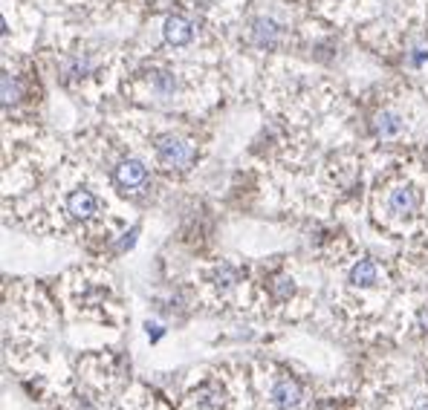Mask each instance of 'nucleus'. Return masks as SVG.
Instances as JSON below:
<instances>
[{
    "label": "nucleus",
    "mask_w": 428,
    "mask_h": 410,
    "mask_svg": "<svg viewBox=\"0 0 428 410\" xmlns=\"http://www.w3.org/2000/svg\"><path fill=\"white\" fill-rule=\"evenodd\" d=\"M154 153L165 171H188L197 159V151L188 142L177 139V136H156Z\"/></svg>",
    "instance_id": "nucleus-1"
},
{
    "label": "nucleus",
    "mask_w": 428,
    "mask_h": 410,
    "mask_svg": "<svg viewBox=\"0 0 428 410\" xmlns=\"http://www.w3.org/2000/svg\"><path fill=\"white\" fill-rule=\"evenodd\" d=\"M113 179H116V185L122 191H137L148 182V168L139 159H122L113 168Z\"/></svg>",
    "instance_id": "nucleus-2"
},
{
    "label": "nucleus",
    "mask_w": 428,
    "mask_h": 410,
    "mask_svg": "<svg viewBox=\"0 0 428 410\" xmlns=\"http://www.w3.org/2000/svg\"><path fill=\"white\" fill-rule=\"evenodd\" d=\"M281 35H284V29L272 18H255L252 26H249V38L258 50H275L281 43Z\"/></svg>",
    "instance_id": "nucleus-3"
},
{
    "label": "nucleus",
    "mask_w": 428,
    "mask_h": 410,
    "mask_svg": "<svg viewBox=\"0 0 428 410\" xmlns=\"http://www.w3.org/2000/svg\"><path fill=\"white\" fill-rule=\"evenodd\" d=\"M96 211H99V200H96V194L87 191V188H75V191L67 197V214H70L73 220H78V222H87L90 217H96Z\"/></svg>",
    "instance_id": "nucleus-4"
},
{
    "label": "nucleus",
    "mask_w": 428,
    "mask_h": 410,
    "mask_svg": "<svg viewBox=\"0 0 428 410\" xmlns=\"http://www.w3.org/2000/svg\"><path fill=\"white\" fill-rule=\"evenodd\" d=\"M269 399H272V404H275V407L289 410V407H298V404H301L304 390H301V384H298L295 379H289V376H287V379H278V382L272 384Z\"/></svg>",
    "instance_id": "nucleus-5"
},
{
    "label": "nucleus",
    "mask_w": 428,
    "mask_h": 410,
    "mask_svg": "<svg viewBox=\"0 0 428 410\" xmlns=\"http://www.w3.org/2000/svg\"><path fill=\"white\" fill-rule=\"evenodd\" d=\"M162 38H165L168 47H188L191 38H194V26L183 15H171L162 26Z\"/></svg>",
    "instance_id": "nucleus-6"
},
{
    "label": "nucleus",
    "mask_w": 428,
    "mask_h": 410,
    "mask_svg": "<svg viewBox=\"0 0 428 410\" xmlns=\"http://www.w3.org/2000/svg\"><path fill=\"white\" fill-rule=\"evenodd\" d=\"M417 208H419V194H417V188H411V185H397V188L388 194V211H391L394 217H411Z\"/></svg>",
    "instance_id": "nucleus-7"
},
{
    "label": "nucleus",
    "mask_w": 428,
    "mask_h": 410,
    "mask_svg": "<svg viewBox=\"0 0 428 410\" xmlns=\"http://www.w3.org/2000/svg\"><path fill=\"white\" fill-rule=\"evenodd\" d=\"M379 281V269H376V263L373 260H359L353 269H351V284L353 286H362V289H368V286H373Z\"/></svg>",
    "instance_id": "nucleus-8"
},
{
    "label": "nucleus",
    "mask_w": 428,
    "mask_h": 410,
    "mask_svg": "<svg viewBox=\"0 0 428 410\" xmlns=\"http://www.w3.org/2000/svg\"><path fill=\"white\" fill-rule=\"evenodd\" d=\"M148 84H151V90L156 96H174V90H177V78H174V72H168V70H151V75H148Z\"/></svg>",
    "instance_id": "nucleus-9"
},
{
    "label": "nucleus",
    "mask_w": 428,
    "mask_h": 410,
    "mask_svg": "<svg viewBox=\"0 0 428 410\" xmlns=\"http://www.w3.org/2000/svg\"><path fill=\"white\" fill-rule=\"evenodd\" d=\"M400 130H402V119L397 113H391V110L379 113L376 122H373V133L382 136V139H391V136H397Z\"/></svg>",
    "instance_id": "nucleus-10"
},
{
    "label": "nucleus",
    "mask_w": 428,
    "mask_h": 410,
    "mask_svg": "<svg viewBox=\"0 0 428 410\" xmlns=\"http://www.w3.org/2000/svg\"><path fill=\"white\" fill-rule=\"evenodd\" d=\"M197 404L200 407H205V410H220V401H223V393L214 387V384H203L197 393Z\"/></svg>",
    "instance_id": "nucleus-11"
},
{
    "label": "nucleus",
    "mask_w": 428,
    "mask_h": 410,
    "mask_svg": "<svg viewBox=\"0 0 428 410\" xmlns=\"http://www.w3.org/2000/svg\"><path fill=\"white\" fill-rule=\"evenodd\" d=\"M4 104L9 107V104H15L18 99H21V81L12 75V72H4Z\"/></svg>",
    "instance_id": "nucleus-12"
},
{
    "label": "nucleus",
    "mask_w": 428,
    "mask_h": 410,
    "mask_svg": "<svg viewBox=\"0 0 428 410\" xmlns=\"http://www.w3.org/2000/svg\"><path fill=\"white\" fill-rule=\"evenodd\" d=\"M87 70H90V58H73L70 64H67V72L70 75H87Z\"/></svg>",
    "instance_id": "nucleus-13"
},
{
    "label": "nucleus",
    "mask_w": 428,
    "mask_h": 410,
    "mask_svg": "<svg viewBox=\"0 0 428 410\" xmlns=\"http://www.w3.org/2000/svg\"><path fill=\"white\" fill-rule=\"evenodd\" d=\"M275 289H278V295H281V298H289V295H292V281L278 278V281H275Z\"/></svg>",
    "instance_id": "nucleus-14"
}]
</instances>
